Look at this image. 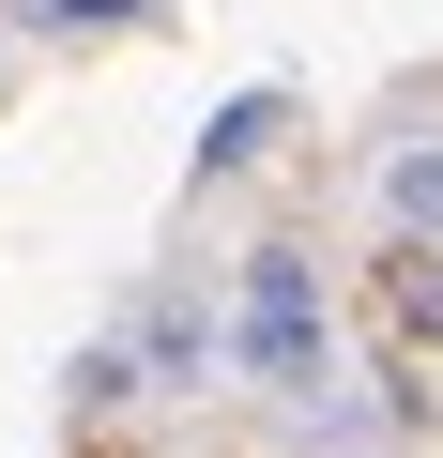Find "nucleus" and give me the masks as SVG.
<instances>
[{"mask_svg": "<svg viewBox=\"0 0 443 458\" xmlns=\"http://www.w3.org/2000/svg\"><path fill=\"white\" fill-rule=\"evenodd\" d=\"M230 352H245V382H276V397H321V382H337V321H321L306 245H245V276H230Z\"/></svg>", "mask_w": 443, "mask_h": 458, "instance_id": "obj_1", "label": "nucleus"}, {"mask_svg": "<svg viewBox=\"0 0 443 458\" xmlns=\"http://www.w3.org/2000/svg\"><path fill=\"white\" fill-rule=\"evenodd\" d=\"M382 214H397V245H443V138H413L382 168Z\"/></svg>", "mask_w": 443, "mask_h": 458, "instance_id": "obj_2", "label": "nucleus"}, {"mask_svg": "<svg viewBox=\"0 0 443 458\" xmlns=\"http://www.w3.org/2000/svg\"><path fill=\"white\" fill-rule=\"evenodd\" d=\"M123 352H138L153 382H199V367H214V321H199V306H153V321H138Z\"/></svg>", "mask_w": 443, "mask_h": 458, "instance_id": "obj_3", "label": "nucleus"}, {"mask_svg": "<svg viewBox=\"0 0 443 458\" xmlns=\"http://www.w3.org/2000/svg\"><path fill=\"white\" fill-rule=\"evenodd\" d=\"M382 321L397 336H443V245H397L382 260Z\"/></svg>", "mask_w": 443, "mask_h": 458, "instance_id": "obj_4", "label": "nucleus"}, {"mask_svg": "<svg viewBox=\"0 0 443 458\" xmlns=\"http://www.w3.org/2000/svg\"><path fill=\"white\" fill-rule=\"evenodd\" d=\"M260 138H276V92H230V107H214V138H199V183H230Z\"/></svg>", "mask_w": 443, "mask_h": 458, "instance_id": "obj_5", "label": "nucleus"}, {"mask_svg": "<svg viewBox=\"0 0 443 458\" xmlns=\"http://www.w3.org/2000/svg\"><path fill=\"white\" fill-rule=\"evenodd\" d=\"M138 16H168V0H31V31H138Z\"/></svg>", "mask_w": 443, "mask_h": 458, "instance_id": "obj_6", "label": "nucleus"}]
</instances>
